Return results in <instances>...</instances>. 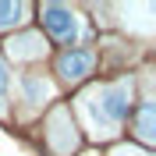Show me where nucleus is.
I'll list each match as a JSON object with an SVG mask.
<instances>
[{
  "label": "nucleus",
  "instance_id": "1",
  "mask_svg": "<svg viewBox=\"0 0 156 156\" xmlns=\"http://www.w3.org/2000/svg\"><path fill=\"white\" fill-rule=\"evenodd\" d=\"M82 110H85L89 124L96 128V135H114L121 121H128L131 114V82H114V85L89 92L82 99Z\"/></svg>",
  "mask_w": 156,
  "mask_h": 156
},
{
  "label": "nucleus",
  "instance_id": "2",
  "mask_svg": "<svg viewBox=\"0 0 156 156\" xmlns=\"http://www.w3.org/2000/svg\"><path fill=\"white\" fill-rule=\"evenodd\" d=\"M39 14H43V29L57 39V43H75L82 36V18H78V11H71L68 4H43Z\"/></svg>",
  "mask_w": 156,
  "mask_h": 156
},
{
  "label": "nucleus",
  "instance_id": "3",
  "mask_svg": "<svg viewBox=\"0 0 156 156\" xmlns=\"http://www.w3.org/2000/svg\"><path fill=\"white\" fill-rule=\"evenodd\" d=\"M57 75L64 82H82L85 75H92V53L89 50H68L57 57Z\"/></svg>",
  "mask_w": 156,
  "mask_h": 156
},
{
  "label": "nucleus",
  "instance_id": "4",
  "mask_svg": "<svg viewBox=\"0 0 156 156\" xmlns=\"http://www.w3.org/2000/svg\"><path fill=\"white\" fill-rule=\"evenodd\" d=\"M7 53L14 60H21V57H43V53H46V39L36 36V32H21V36H14L7 43Z\"/></svg>",
  "mask_w": 156,
  "mask_h": 156
},
{
  "label": "nucleus",
  "instance_id": "5",
  "mask_svg": "<svg viewBox=\"0 0 156 156\" xmlns=\"http://www.w3.org/2000/svg\"><path fill=\"white\" fill-rule=\"evenodd\" d=\"M135 135L142 138L146 146L156 138V107L153 103H142V110H138V117H135Z\"/></svg>",
  "mask_w": 156,
  "mask_h": 156
},
{
  "label": "nucleus",
  "instance_id": "6",
  "mask_svg": "<svg viewBox=\"0 0 156 156\" xmlns=\"http://www.w3.org/2000/svg\"><path fill=\"white\" fill-rule=\"evenodd\" d=\"M25 4H0V29H14V25H21V18H25Z\"/></svg>",
  "mask_w": 156,
  "mask_h": 156
},
{
  "label": "nucleus",
  "instance_id": "7",
  "mask_svg": "<svg viewBox=\"0 0 156 156\" xmlns=\"http://www.w3.org/2000/svg\"><path fill=\"white\" fill-rule=\"evenodd\" d=\"M25 92H29L32 103H43V99L50 96V85H46V82H39V78H25Z\"/></svg>",
  "mask_w": 156,
  "mask_h": 156
},
{
  "label": "nucleus",
  "instance_id": "8",
  "mask_svg": "<svg viewBox=\"0 0 156 156\" xmlns=\"http://www.w3.org/2000/svg\"><path fill=\"white\" fill-rule=\"evenodd\" d=\"M7 96V68H4V60H0V99Z\"/></svg>",
  "mask_w": 156,
  "mask_h": 156
},
{
  "label": "nucleus",
  "instance_id": "9",
  "mask_svg": "<svg viewBox=\"0 0 156 156\" xmlns=\"http://www.w3.org/2000/svg\"><path fill=\"white\" fill-rule=\"evenodd\" d=\"M117 156H128V153H117Z\"/></svg>",
  "mask_w": 156,
  "mask_h": 156
}]
</instances>
